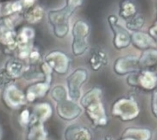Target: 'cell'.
Listing matches in <instances>:
<instances>
[{"label":"cell","mask_w":157,"mask_h":140,"mask_svg":"<svg viewBox=\"0 0 157 140\" xmlns=\"http://www.w3.org/2000/svg\"><path fill=\"white\" fill-rule=\"evenodd\" d=\"M100 98L101 92L94 89L83 97L81 103L92 120L97 125H102L106 123V117Z\"/></svg>","instance_id":"cell-1"},{"label":"cell","mask_w":157,"mask_h":140,"mask_svg":"<svg viewBox=\"0 0 157 140\" xmlns=\"http://www.w3.org/2000/svg\"><path fill=\"white\" fill-rule=\"evenodd\" d=\"M78 4H67V5L58 10L48 13V18L55 28V34L58 37L64 36L68 31V19L72 12Z\"/></svg>","instance_id":"cell-2"},{"label":"cell","mask_w":157,"mask_h":140,"mask_svg":"<svg viewBox=\"0 0 157 140\" xmlns=\"http://www.w3.org/2000/svg\"><path fill=\"white\" fill-rule=\"evenodd\" d=\"M88 34V26L83 21H78L73 27V52L81 55L86 49V37Z\"/></svg>","instance_id":"cell-3"},{"label":"cell","mask_w":157,"mask_h":140,"mask_svg":"<svg viewBox=\"0 0 157 140\" xmlns=\"http://www.w3.org/2000/svg\"><path fill=\"white\" fill-rule=\"evenodd\" d=\"M87 73L85 69H77L67 78L69 95L73 100L77 99L80 96V87L86 79Z\"/></svg>","instance_id":"cell-4"},{"label":"cell","mask_w":157,"mask_h":140,"mask_svg":"<svg viewBox=\"0 0 157 140\" xmlns=\"http://www.w3.org/2000/svg\"><path fill=\"white\" fill-rule=\"evenodd\" d=\"M139 109L132 101L121 99L117 102L113 107V112L124 120H130L137 116Z\"/></svg>","instance_id":"cell-5"},{"label":"cell","mask_w":157,"mask_h":140,"mask_svg":"<svg viewBox=\"0 0 157 140\" xmlns=\"http://www.w3.org/2000/svg\"><path fill=\"white\" fill-rule=\"evenodd\" d=\"M117 19L114 15H111L109 18V24L115 33L114 44L118 49H121L127 47L130 42V36L128 32L122 28L121 26L117 24Z\"/></svg>","instance_id":"cell-6"},{"label":"cell","mask_w":157,"mask_h":140,"mask_svg":"<svg viewBox=\"0 0 157 140\" xmlns=\"http://www.w3.org/2000/svg\"><path fill=\"white\" fill-rule=\"evenodd\" d=\"M57 109L58 113L61 117L66 120L75 119L81 112V109L79 106L74 102L66 99L58 103Z\"/></svg>","instance_id":"cell-7"},{"label":"cell","mask_w":157,"mask_h":140,"mask_svg":"<svg viewBox=\"0 0 157 140\" xmlns=\"http://www.w3.org/2000/svg\"><path fill=\"white\" fill-rule=\"evenodd\" d=\"M47 60L51 67L58 73H65L67 69V57L60 52H53L47 56Z\"/></svg>","instance_id":"cell-8"},{"label":"cell","mask_w":157,"mask_h":140,"mask_svg":"<svg viewBox=\"0 0 157 140\" xmlns=\"http://www.w3.org/2000/svg\"><path fill=\"white\" fill-rule=\"evenodd\" d=\"M66 140H90L88 130L78 126L70 127L66 133Z\"/></svg>","instance_id":"cell-9"},{"label":"cell","mask_w":157,"mask_h":140,"mask_svg":"<svg viewBox=\"0 0 157 140\" xmlns=\"http://www.w3.org/2000/svg\"><path fill=\"white\" fill-rule=\"evenodd\" d=\"M137 60L133 57H126L124 58L120 59L117 61L116 65L123 66L121 67L115 68L117 71L118 73L124 74L127 72L132 71L137 69L138 67Z\"/></svg>","instance_id":"cell-10"},{"label":"cell","mask_w":157,"mask_h":140,"mask_svg":"<svg viewBox=\"0 0 157 140\" xmlns=\"http://www.w3.org/2000/svg\"><path fill=\"white\" fill-rule=\"evenodd\" d=\"M134 44L140 49H146L152 45L153 40L147 34L141 33H136L132 36Z\"/></svg>","instance_id":"cell-11"},{"label":"cell","mask_w":157,"mask_h":140,"mask_svg":"<svg viewBox=\"0 0 157 140\" xmlns=\"http://www.w3.org/2000/svg\"><path fill=\"white\" fill-rule=\"evenodd\" d=\"M7 98L8 101L13 106H18L24 101L23 93L15 87H10L7 91Z\"/></svg>","instance_id":"cell-12"},{"label":"cell","mask_w":157,"mask_h":140,"mask_svg":"<svg viewBox=\"0 0 157 140\" xmlns=\"http://www.w3.org/2000/svg\"><path fill=\"white\" fill-rule=\"evenodd\" d=\"M124 136L134 140H148L150 138V133L147 130L129 129L126 131Z\"/></svg>","instance_id":"cell-13"},{"label":"cell","mask_w":157,"mask_h":140,"mask_svg":"<svg viewBox=\"0 0 157 140\" xmlns=\"http://www.w3.org/2000/svg\"><path fill=\"white\" fill-rule=\"evenodd\" d=\"M47 88V86L43 84L34 85L29 88L27 98L29 101H33L36 96H42L45 95Z\"/></svg>","instance_id":"cell-14"},{"label":"cell","mask_w":157,"mask_h":140,"mask_svg":"<svg viewBox=\"0 0 157 140\" xmlns=\"http://www.w3.org/2000/svg\"><path fill=\"white\" fill-rule=\"evenodd\" d=\"M105 55L101 52H96L93 53L91 58V64L92 68L98 69L103 64L105 60Z\"/></svg>","instance_id":"cell-15"},{"label":"cell","mask_w":157,"mask_h":140,"mask_svg":"<svg viewBox=\"0 0 157 140\" xmlns=\"http://www.w3.org/2000/svg\"><path fill=\"white\" fill-rule=\"evenodd\" d=\"M156 62V51L153 50L146 52L142 56L140 64L142 66H150L155 64Z\"/></svg>","instance_id":"cell-16"},{"label":"cell","mask_w":157,"mask_h":140,"mask_svg":"<svg viewBox=\"0 0 157 140\" xmlns=\"http://www.w3.org/2000/svg\"><path fill=\"white\" fill-rule=\"evenodd\" d=\"M144 18L140 15H137L133 18H132L128 23H127V27L129 28V29L132 30H136L140 29L143 24H144Z\"/></svg>","instance_id":"cell-17"},{"label":"cell","mask_w":157,"mask_h":140,"mask_svg":"<svg viewBox=\"0 0 157 140\" xmlns=\"http://www.w3.org/2000/svg\"><path fill=\"white\" fill-rule=\"evenodd\" d=\"M37 115L40 120H45L48 116H50L51 113V109L50 106L48 104H41L37 108Z\"/></svg>","instance_id":"cell-18"},{"label":"cell","mask_w":157,"mask_h":140,"mask_svg":"<svg viewBox=\"0 0 157 140\" xmlns=\"http://www.w3.org/2000/svg\"><path fill=\"white\" fill-rule=\"evenodd\" d=\"M52 94L53 99H55L58 103L66 99V93L64 88L63 87H61V86L55 87V88L53 89Z\"/></svg>","instance_id":"cell-19"},{"label":"cell","mask_w":157,"mask_h":140,"mask_svg":"<svg viewBox=\"0 0 157 140\" xmlns=\"http://www.w3.org/2000/svg\"><path fill=\"white\" fill-rule=\"evenodd\" d=\"M122 11L121 12L120 15H122L123 17H127L130 15H133L136 12L135 8L131 3H126L124 4L123 6L121 9Z\"/></svg>","instance_id":"cell-20"},{"label":"cell","mask_w":157,"mask_h":140,"mask_svg":"<svg viewBox=\"0 0 157 140\" xmlns=\"http://www.w3.org/2000/svg\"><path fill=\"white\" fill-rule=\"evenodd\" d=\"M42 17V10L40 8L37 7L29 12L27 19L31 22H34L39 20Z\"/></svg>","instance_id":"cell-21"},{"label":"cell","mask_w":157,"mask_h":140,"mask_svg":"<svg viewBox=\"0 0 157 140\" xmlns=\"http://www.w3.org/2000/svg\"><path fill=\"white\" fill-rule=\"evenodd\" d=\"M9 71L14 76H17L20 74L21 70V65L18 62H13L8 66Z\"/></svg>","instance_id":"cell-22"},{"label":"cell","mask_w":157,"mask_h":140,"mask_svg":"<svg viewBox=\"0 0 157 140\" xmlns=\"http://www.w3.org/2000/svg\"><path fill=\"white\" fill-rule=\"evenodd\" d=\"M21 119L22 121L25 123L28 122V112L27 111H24L22 114H21Z\"/></svg>","instance_id":"cell-23"},{"label":"cell","mask_w":157,"mask_h":140,"mask_svg":"<svg viewBox=\"0 0 157 140\" xmlns=\"http://www.w3.org/2000/svg\"><path fill=\"white\" fill-rule=\"evenodd\" d=\"M21 8V6L19 3H14L13 4L12 6V9L13 11H16V10H20Z\"/></svg>","instance_id":"cell-24"},{"label":"cell","mask_w":157,"mask_h":140,"mask_svg":"<svg viewBox=\"0 0 157 140\" xmlns=\"http://www.w3.org/2000/svg\"><path fill=\"white\" fill-rule=\"evenodd\" d=\"M124 140H134V139H129V138H126V139H124Z\"/></svg>","instance_id":"cell-25"},{"label":"cell","mask_w":157,"mask_h":140,"mask_svg":"<svg viewBox=\"0 0 157 140\" xmlns=\"http://www.w3.org/2000/svg\"><path fill=\"white\" fill-rule=\"evenodd\" d=\"M104 140H111V139H104Z\"/></svg>","instance_id":"cell-26"}]
</instances>
